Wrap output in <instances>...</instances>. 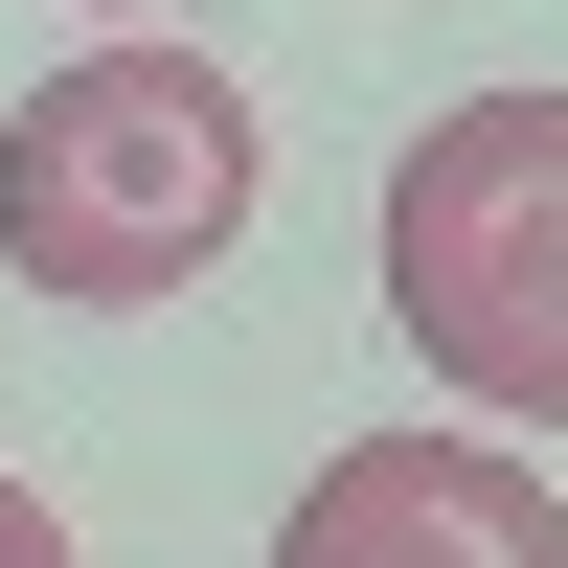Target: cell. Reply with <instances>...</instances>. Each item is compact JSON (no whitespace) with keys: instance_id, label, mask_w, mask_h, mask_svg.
I'll return each instance as SVG.
<instances>
[{"instance_id":"7a4b0ae2","label":"cell","mask_w":568,"mask_h":568,"mask_svg":"<svg viewBox=\"0 0 568 568\" xmlns=\"http://www.w3.org/2000/svg\"><path fill=\"white\" fill-rule=\"evenodd\" d=\"M387 342L455 409L568 433V91H455L387 160Z\"/></svg>"},{"instance_id":"6da1fadb","label":"cell","mask_w":568,"mask_h":568,"mask_svg":"<svg viewBox=\"0 0 568 568\" xmlns=\"http://www.w3.org/2000/svg\"><path fill=\"white\" fill-rule=\"evenodd\" d=\"M273 205V136L205 45H69V69L0 114V273L69 318H160L251 251Z\"/></svg>"},{"instance_id":"5b68a950","label":"cell","mask_w":568,"mask_h":568,"mask_svg":"<svg viewBox=\"0 0 568 568\" xmlns=\"http://www.w3.org/2000/svg\"><path fill=\"white\" fill-rule=\"evenodd\" d=\"M114 23H136V0H114Z\"/></svg>"},{"instance_id":"277c9868","label":"cell","mask_w":568,"mask_h":568,"mask_svg":"<svg viewBox=\"0 0 568 568\" xmlns=\"http://www.w3.org/2000/svg\"><path fill=\"white\" fill-rule=\"evenodd\" d=\"M0 568H91V546H69V524H45V500H23V478H0Z\"/></svg>"},{"instance_id":"3957f363","label":"cell","mask_w":568,"mask_h":568,"mask_svg":"<svg viewBox=\"0 0 568 568\" xmlns=\"http://www.w3.org/2000/svg\"><path fill=\"white\" fill-rule=\"evenodd\" d=\"M273 568H568V478L500 433H342L273 524Z\"/></svg>"}]
</instances>
